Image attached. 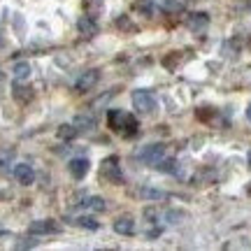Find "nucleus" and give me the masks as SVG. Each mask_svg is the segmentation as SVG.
<instances>
[{"mask_svg": "<svg viewBox=\"0 0 251 251\" xmlns=\"http://www.w3.org/2000/svg\"><path fill=\"white\" fill-rule=\"evenodd\" d=\"M14 79H19V81H24V79H28L30 77V65H28L26 61H21V63H14Z\"/></svg>", "mask_w": 251, "mask_h": 251, "instance_id": "obj_13", "label": "nucleus"}, {"mask_svg": "<svg viewBox=\"0 0 251 251\" xmlns=\"http://www.w3.org/2000/svg\"><path fill=\"white\" fill-rule=\"evenodd\" d=\"M89 158H72L70 161V175L75 179H84L86 172H89Z\"/></svg>", "mask_w": 251, "mask_h": 251, "instance_id": "obj_8", "label": "nucleus"}, {"mask_svg": "<svg viewBox=\"0 0 251 251\" xmlns=\"http://www.w3.org/2000/svg\"><path fill=\"white\" fill-rule=\"evenodd\" d=\"M249 165H251V151H249Z\"/></svg>", "mask_w": 251, "mask_h": 251, "instance_id": "obj_22", "label": "nucleus"}, {"mask_svg": "<svg viewBox=\"0 0 251 251\" xmlns=\"http://www.w3.org/2000/svg\"><path fill=\"white\" fill-rule=\"evenodd\" d=\"M119 28H128V30H135V26L128 21V19H119Z\"/></svg>", "mask_w": 251, "mask_h": 251, "instance_id": "obj_19", "label": "nucleus"}, {"mask_svg": "<svg viewBox=\"0 0 251 251\" xmlns=\"http://www.w3.org/2000/svg\"><path fill=\"white\" fill-rule=\"evenodd\" d=\"M77 28H79L81 35H96L98 33V24L93 21L91 17H79V21H77Z\"/></svg>", "mask_w": 251, "mask_h": 251, "instance_id": "obj_12", "label": "nucleus"}, {"mask_svg": "<svg viewBox=\"0 0 251 251\" xmlns=\"http://www.w3.org/2000/svg\"><path fill=\"white\" fill-rule=\"evenodd\" d=\"M107 121H109V128L117 130V133L126 135V137H133L137 133V119L133 114H126L121 109H109L107 112Z\"/></svg>", "mask_w": 251, "mask_h": 251, "instance_id": "obj_1", "label": "nucleus"}, {"mask_svg": "<svg viewBox=\"0 0 251 251\" xmlns=\"http://www.w3.org/2000/svg\"><path fill=\"white\" fill-rule=\"evenodd\" d=\"M77 224H79L81 228H89V230H96V228H98V221L91 219V216H81V219H77Z\"/></svg>", "mask_w": 251, "mask_h": 251, "instance_id": "obj_18", "label": "nucleus"}, {"mask_svg": "<svg viewBox=\"0 0 251 251\" xmlns=\"http://www.w3.org/2000/svg\"><path fill=\"white\" fill-rule=\"evenodd\" d=\"M247 119H249V121H251V105H249V107H247Z\"/></svg>", "mask_w": 251, "mask_h": 251, "instance_id": "obj_20", "label": "nucleus"}, {"mask_svg": "<svg viewBox=\"0 0 251 251\" xmlns=\"http://www.w3.org/2000/svg\"><path fill=\"white\" fill-rule=\"evenodd\" d=\"M137 193H140V198H144V200H163V198H165V193H163V191L151 188V186H142Z\"/></svg>", "mask_w": 251, "mask_h": 251, "instance_id": "obj_14", "label": "nucleus"}, {"mask_svg": "<svg viewBox=\"0 0 251 251\" xmlns=\"http://www.w3.org/2000/svg\"><path fill=\"white\" fill-rule=\"evenodd\" d=\"M102 177H105L109 184H117V186L124 184V172H121V168L117 165V158H114V156L102 163Z\"/></svg>", "mask_w": 251, "mask_h": 251, "instance_id": "obj_3", "label": "nucleus"}, {"mask_svg": "<svg viewBox=\"0 0 251 251\" xmlns=\"http://www.w3.org/2000/svg\"><path fill=\"white\" fill-rule=\"evenodd\" d=\"M2 77H5V75H2V72H0V81H2Z\"/></svg>", "mask_w": 251, "mask_h": 251, "instance_id": "obj_21", "label": "nucleus"}, {"mask_svg": "<svg viewBox=\"0 0 251 251\" xmlns=\"http://www.w3.org/2000/svg\"><path fill=\"white\" fill-rule=\"evenodd\" d=\"M163 153H165V147H163V144H149V147H144V149L137 151V161L156 165V163L163 158Z\"/></svg>", "mask_w": 251, "mask_h": 251, "instance_id": "obj_4", "label": "nucleus"}, {"mask_svg": "<svg viewBox=\"0 0 251 251\" xmlns=\"http://www.w3.org/2000/svg\"><path fill=\"white\" fill-rule=\"evenodd\" d=\"M28 230H30V235H51V233H61V226L49 221V219H42V221H33Z\"/></svg>", "mask_w": 251, "mask_h": 251, "instance_id": "obj_5", "label": "nucleus"}, {"mask_svg": "<svg viewBox=\"0 0 251 251\" xmlns=\"http://www.w3.org/2000/svg\"><path fill=\"white\" fill-rule=\"evenodd\" d=\"M86 207H89V209H93V212H105V209H107V202H105L100 196H93V198H89V200H86Z\"/></svg>", "mask_w": 251, "mask_h": 251, "instance_id": "obj_15", "label": "nucleus"}, {"mask_svg": "<svg viewBox=\"0 0 251 251\" xmlns=\"http://www.w3.org/2000/svg\"><path fill=\"white\" fill-rule=\"evenodd\" d=\"M175 165H177V161H175V158H165V161L161 158V161L156 163V168H158L161 172H175V170H177Z\"/></svg>", "mask_w": 251, "mask_h": 251, "instance_id": "obj_17", "label": "nucleus"}, {"mask_svg": "<svg viewBox=\"0 0 251 251\" xmlns=\"http://www.w3.org/2000/svg\"><path fill=\"white\" fill-rule=\"evenodd\" d=\"M14 179H17L19 184L28 186V184H33V179H35V172H33V168H30L28 163H17V165H14Z\"/></svg>", "mask_w": 251, "mask_h": 251, "instance_id": "obj_7", "label": "nucleus"}, {"mask_svg": "<svg viewBox=\"0 0 251 251\" xmlns=\"http://www.w3.org/2000/svg\"><path fill=\"white\" fill-rule=\"evenodd\" d=\"M207 24H209V14H205V12H198V14H191V17H188V28H191L193 33L205 30Z\"/></svg>", "mask_w": 251, "mask_h": 251, "instance_id": "obj_10", "label": "nucleus"}, {"mask_svg": "<svg viewBox=\"0 0 251 251\" xmlns=\"http://www.w3.org/2000/svg\"><path fill=\"white\" fill-rule=\"evenodd\" d=\"M98 79H100V72L98 70H89V72H84L79 79H77L75 89L79 91V93H86V91H91L96 84H98Z\"/></svg>", "mask_w": 251, "mask_h": 251, "instance_id": "obj_6", "label": "nucleus"}, {"mask_svg": "<svg viewBox=\"0 0 251 251\" xmlns=\"http://www.w3.org/2000/svg\"><path fill=\"white\" fill-rule=\"evenodd\" d=\"M79 133V130H77V126L72 124V126H61V128H58V137H61V140H72V137H75V135Z\"/></svg>", "mask_w": 251, "mask_h": 251, "instance_id": "obj_16", "label": "nucleus"}, {"mask_svg": "<svg viewBox=\"0 0 251 251\" xmlns=\"http://www.w3.org/2000/svg\"><path fill=\"white\" fill-rule=\"evenodd\" d=\"M96 124H98V119H96V114L93 112H84V114H77V119H75V126H77V130H93L96 128Z\"/></svg>", "mask_w": 251, "mask_h": 251, "instance_id": "obj_9", "label": "nucleus"}, {"mask_svg": "<svg viewBox=\"0 0 251 251\" xmlns=\"http://www.w3.org/2000/svg\"><path fill=\"white\" fill-rule=\"evenodd\" d=\"M114 230L119 235H133L135 233V221L130 216H119L117 221H114Z\"/></svg>", "mask_w": 251, "mask_h": 251, "instance_id": "obj_11", "label": "nucleus"}, {"mask_svg": "<svg viewBox=\"0 0 251 251\" xmlns=\"http://www.w3.org/2000/svg\"><path fill=\"white\" fill-rule=\"evenodd\" d=\"M133 107L137 109V112H142V114H153L156 107H158V102H156L151 91L140 89V91H135L133 93Z\"/></svg>", "mask_w": 251, "mask_h": 251, "instance_id": "obj_2", "label": "nucleus"}, {"mask_svg": "<svg viewBox=\"0 0 251 251\" xmlns=\"http://www.w3.org/2000/svg\"><path fill=\"white\" fill-rule=\"evenodd\" d=\"M0 42H2V40H0Z\"/></svg>", "mask_w": 251, "mask_h": 251, "instance_id": "obj_23", "label": "nucleus"}]
</instances>
